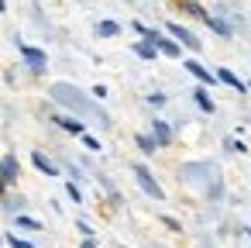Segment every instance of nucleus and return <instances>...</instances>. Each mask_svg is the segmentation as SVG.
<instances>
[{"label": "nucleus", "instance_id": "obj_1", "mask_svg": "<svg viewBox=\"0 0 251 248\" xmlns=\"http://www.w3.org/2000/svg\"><path fill=\"white\" fill-rule=\"evenodd\" d=\"M52 100H59L62 107H69V110H76V114H83V117H97L100 124H110L107 114H103L93 100H86L83 90H76V86H69V83H55V86H52Z\"/></svg>", "mask_w": 251, "mask_h": 248}, {"label": "nucleus", "instance_id": "obj_2", "mask_svg": "<svg viewBox=\"0 0 251 248\" xmlns=\"http://www.w3.org/2000/svg\"><path fill=\"white\" fill-rule=\"evenodd\" d=\"M18 52H21V59L28 62V69H31L35 76H42V73H45L49 59H45V52H42V49H35V45H25V42H18Z\"/></svg>", "mask_w": 251, "mask_h": 248}, {"label": "nucleus", "instance_id": "obj_3", "mask_svg": "<svg viewBox=\"0 0 251 248\" xmlns=\"http://www.w3.org/2000/svg\"><path fill=\"white\" fill-rule=\"evenodd\" d=\"M165 28H169V35H172L182 49H189V52H200V49H203V45H200V38H196L189 28H182V25H176V21H169Z\"/></svg>", "mask_w": 251, "mask_h": 248}, {"label": "nucleus", "instance_id": "obj_4", "mask_svg": "<svg viewBox=\"0 0 251 248\" xmlns=\"http://www.w3.org/2000/svg\"><path fill=\"white\" fill-rule=\"evenodd\" d=\"M134 179L141 183V190H145L148 196H155V200H162V196H165V193H162V186L155 183V176L148 172V165H141V162H138V165H134Z\"/></svg>", "mask_w": 251, "mask_h": 248}, {"label": "nucleus", "instance_id": "obj_5", "mask_svg": "<svg viewBox=\"0 0 251 248\" xmlns=\"http://www.w3.org/2000/svg\"><path fill=\"white\" fill-rule=\"evenodd\" d=\"M0 179H4L7 186L18 183V159H14V155H4V159H0Z\"/></svg>", "mask_w": 251, "mask_h": 248}, {"label": "nucleus", "instance_id": "obj_6", "mask_svg": "<svg viewBox=\"0 0 251 248\" xmlns=\"http://www.w3.org/2000/svg\"><path fill=\"white\" fill-rule=\"evenodd\" d=\"M155 45H158V52H162V55H169V59H182V45H179L176 38H162V35H158V42H155Z\"/></svg>", "mask_w": 251, "mask_h": 248}, {"label": "nucleus", "instance_id": "obj_7", "mask_svg": "<svg viewBox=\"0 0 251 248\" xmlns=\"http://www.w3.org/2000/svg\"><path fill=\"white\" fill-rule=\"evenodd\" d=\"M131 49H134V55H141V59H155V55H158V45H155L151 38H141V42H134Z\"/></svg>", "mask_w": 251, "mask_h": 248}, {"label": "nucleus", "instance_id": "obj_8", "mask_svg": "<svg viewBox=\"0 0 251 248\" xmlns=\"http://www.w3.org/2000/svg\"><path fill=\"white\" fill-rule=\"evenodd\" d=\"M52 121H55L59 128H66L69 135H86V124H83V121H76V117H59V114H55Z\"/></svg>", "mask_w": 251, "mask_h": 248}, {"label": "nucleus", "instance_id": "obj_9", "mask_svg": "<svg viewBox=\"0 0 251 248\" xmlns=\"http://www.w3.org/2000/svg\"><path fill=\"white\" fill-rule=\"evenodd\" d=\"M179 7H182L189 18H200V21H206V18H210V11H206L203 4H196V0H179Z\"/></svg>", "mask_w": 251, "mask_h": 248}, {"label": "nucleus", "instance_id": "obj_10", "mask_svg": "<svg viewBox=\"0 0 251 248\" xmlns=\"http://www.w3.org/2000/svg\"><path fill=\"white\" fill-rule=\"evenodd\" d=\"M186 73H193L200 83H217V76H213V73H206V69H203L200 62H193V59H186Z\"/></svg>", "mask_w": 251, "mask_h": 248}, {"label": "nucleus", "instance_id": "obj_11", "mask_svg": "<svg viewBox=\"0 0 251 248\" xmlns=\"http://www.w3.org/2000/svg\"><path fill=\"white\" fill-rule=\"evenodd\" d=\"M151 138H155L158 145H169V141H172V131H169V124H165V121H151Z\"/></svg>", "mask_w": 251, "mask_h": 248}, {"label": "nucleus", "instance_id": "obj_12", "mask_svg": "<svg viewBox=\"0 0 251 248\" xmlns=\"http://www.w3.org/2000/svg\"><path fill=\"white\" fill-rule=\"evenodd\" d=\"M31 162H35V169H42L45 176H55V172H59V165H55L52 159H45L42 152H35V155H31Z\"/></svg>", "mask_w": 251, "mask_h": 248}, {"label": "nucleus", "instance_id": "obj_13", "mask_svg": "<svg viewBox=\"0 0 251 248\" xmlns=\"http://www.w3.org/2000/svg\"><path fill=\"white\" fill-rule=\"evenodd\" d=\"M93 31H97V38H114V35L121 31V25H117V21H97Z\"/></svg>", "mask_w": 251, "mask_h": 248}, {"label": "nucleus", "instance_id": "obj_14", "mask_svg": "<svg viewBox=\"0 0 251 248\" xmlns=\"http://www.w3.org/2000/svg\"><path fill=\"white\" fill-rule=\"evenodd\" d=\"M217 80H224V83H227V86H234L237 93H244V90H248V86H244V83H241V80L230 73V69H217Z\"/></svg>", "mask_w": 251, "mask_h": 248}, {"label": "nucleus", "instance_id": "obj_15", "mask_svg": "<svg viewBox=\"0 0 251 248\" xmlns=\"http://www.w3.org/2000/svg\"><path fill=\"white\" fill-rule=\"evenodd\" d=\"M193 100H196V107H200V110H206V114L213 110V100H210V93H206L203 86H200V90L193 93Z\"/></svg>", "mask_w": 251, "mask_h": 248}, {"label": "nucleus", "instance_id": "obj_16", "mask_svg": "<svg viewBox=\"0 0 251 248\" xmlns=\"http://www.w3.org/2000/svg\"><path fill=\"white\" fill-rule=\"evenodd\" d=\"M203 25H210V28H213V31H217V35H224V38H227V35H230V25H227V21H220V18H206V21H203Z\"/></svg>", "mask_w": 251, "mask_h": 248}, {"label": "nucleus", "instance_id": "obj_17", "mask_svg": "<svg viewBox=\"0 0 251 248\" xmlns=\"http://www.w3.org/2000/svg\"><path fill=\"white\" fill-rule=\"evenodd\" d=\"M138 145H141V152H145V155H151L158 141H155V138H145V135H138Z\"/></svg>", "mask_w": 251, "mask_h": 248}, {"label": "nucleus", "instance_id": "obj_18", "mask_svg": "<svg viewBox=\"0 0 251 248\" xmlns=\"http://www.w3.org/2000/svg\"><path fill=\"white\" fill-rule=\"evenodd\" d=\"M18 227H28V231H42V224H38V220H31V217H25V214H18Z\"/></svg>", "mask_w": 251, "mask_h": 248}, {"label": "nucleus", "instance_id": "obj_19", "mask_svg": "<svg viewBox=\"0 0 251 248\" xmlns=\"http://www.w3.org/2000/svg\"><path fill=\"white\" fill-rule=\"evenodd\" d=\"M66 193L73 196V203H79V200H83V193H79V186H76V183H66Z\"/></svg>", "mask_w": 251, "mask_h": 248}, {"label": "nucleus", "instance_id": "obj_20", "mask_svg": "<svg viewBox=\"0 0 251 248\" xmlns=\"http://www.w3.org/2000/svg\"><path fill=\"white\" fill-rule=\"evenodd\" d=\"M7 245H11V248H35L31 241H25V238H14V234L7 238Z\"/></svg>", "mask_w": 251, "mask_h": 248}, {"label": "nucleus", "instance_id": "obj_21", "mask_svg": "<svg viewBox=\"0 0 251 248\" xmlns=\"http://www.w3.org/2000/svg\"><path fill=\"white\" fill-rule=\"evenodd\" d=\"M79 138H83V145H86L90 152H100V141H97V138H90V135H79Z\"/></svg>", "mask_w": 251, "mask_h": 248}, {"label": "nucleus", "instance_id": "obj_22", "mask_svg": "<svg viewBox=\"0 0 251 248\" xmlns=\"http://www.w3.org/2000/svg\"><path fill=\"white\" fill-rule=\"evenodd\" d=\"M148 104H151V107H162V104H165V93H151Z\"/></svg>", "mask_w": 251, "mask_h": 248}, {"label": "nucleus", "instance_id": "obj_23", "mask_svg": "<svg viewBox=\"0 0 251 248\" xmlns=\"http://www.w3.org/2000/svg\"><path fill=\"white\" fill-rule=\"evenodd\" d=\"M79 248H97V241H93V238H86V241H83Z\"/></svg>", "mask_w": 251, "mask_h": 248}, {"label": "nucleus", "instance_id": "obj_24", "mask_svg": "<svg viewBox=\"0 0 251 248\" xmlns=\"http://www.w3.org/2000/svg\"><path fill=\"white\" fill-rule=\"evenodd\" d=\"M4 11H7V0H0V14H4Z\"/></svg>", "mask_w": 251, "mask_h": 248}, {"label": "nucleus", "instance_id": "obj_25", "mask_svg": "<svg viewBox=\"0 0 251 248\" xmlns=\"http://www.w3.org/2000/svg\"><path fill=\"white\" fill-rule=\"evenodd\" d=\"M4 186H7V183H4V179H0V196H4Z\"/></svg>", "mask_w": 251, "mask_h": 248}, {"label": "nucleus", "instance_id": "obj_26", "mask_svg": "<svg viewBox=\"0 0 251 248\" xmlns=\"http://www.w3.org/2000/svg\"><path fill=\"white\" fill-rule=\"evenodd\" d=\"M248 238H251V231H248Z\"/></svg>", "mask_w": 251, "mask_h": 248}]
</instances>
